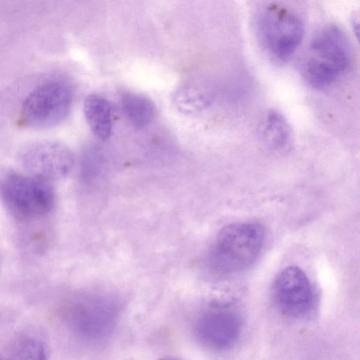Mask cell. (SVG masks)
I'll return each instance as SVG.
<instances>
[{"instance_id": "obj_1", "label": "cell", "mask_w": 360, "mask_h": 360, "mask_svg": "<svg viewBox=\"0 0 360 360\" xmlns=\"http://www.w3.org/2000/svg\"><path fill=\"white\" fill-rule=\"evenodd\" d=\"M264 240V227L257 222H238L223 227L206 257L210 270L218 275L240 272L259 256Z\"/></svg>"}, {"instance_id": "obj_2", "label": "cell", "mask_w": 360, "mask_h": 360, "mask_svg": "<svg viewBox=\"0 0 360 360\" xmlns=\"http://www.w3.org/2000/svg\"><path fill=\"white\" fill-rule=\"evenodd\" d=\"M121 304L113 295L90 290L81 294L68 307L66 321L83 343L96 347L106 342L114 333Z\"/></svg>"}, {"instance_id": "obj_3", "label": "cell", "mask_w": 360, "mask_h": 360, "mask_svg": "<svg viewBox=\"0 0 360 360\" xmlns=\"http://www.w3.org/2000/svg\"><path fill=\"white\" fill-rule=\"evenodd\" d=\"M350 44L341 28L335 25L322 27L312 38L303 67V76L314 88L330 85L348 68Z\"/></svg>"}, {"instance_id": "obj_4", "label": "cell", "mask_w": 360, "mask_h": 360, "mask_svg": "<svg viewBox=\"0 0 360 360\" xmlns=\"http://www.w3.org/2000/svg\"><path fill=\"white\" fill-rule=\"evenodd\" d=\"M6 208L18 219L28 221L49 214L55 206L56 193L49 180L11 172L0 184Z\"/></svg>"}, {"instance_id": "obj_5", "label": "cell", "mask_w": 360, "mask_h": 360, "mask_svg": "<svg viewBox=\"0 0 360 360\" xmlns=\"http://www.w3.org/2000/svg\"><path fill=\"white\" fill-rule=\"evenodd\" d=\"M72 102V90L66 82L49 81L27 96L22 106L21 122L36 129L53 127L67 117Z\"/></svg>"}, {"instance_id": "obj_6", "label": "cell", "mask_w": 360, "mask_h": 360, "mask_svg": "<svg viewBox=\"0 0 360 360\" xmlns=\"http://www.w3.org/2000/svg\"><path fill=\"white\" fill-rule=\"evenodd\" d=\"M259 27L266 49L279 60H286L293 54L304 35L301 18L292 11L276 6L265 11Z\"/></svg>"}, {"instance_id": "obj_7", "label": "cell", "mask_w": 360, "mask_h": 360, "mask_svg": "<svg viewBox=\"0 0 360 360\" xmlns=\"http://www.w3.org/2000/svg\"><path fill=\"white\" fill-rule=\"evenodd\" d=\"M22 165L32 175L46 180L66 176L74 166L72 151L56 141H39L25 147L19 155Z\"/></svg>"}, {"instance_id": "obj_8", "label": "cell", "mask_w": 360, "mask_h": 360, "mask_svg": "<svg viewBox=\"0 0 360 360\" xmlns=\"http://www.w3.org/2000/svg\"><path fill=\"white\" fill-rule=\"evenodd\" d=\"M272 294L279 309L292 317L308 314L314 302L310 281L297 266H289L279 272L273 283Z\"/></svg>"}, {"instance_id": "obj_9", "label": "cell", "mask_w": 360, "mask_h": 360, "mask_svg": "<svg viewBox=\"0 0 360 360\" xmlns=\"http://www.w3.org/2000/svg\"><path fill=\"white\" fill-rule=\"evenodd\" d=\"M243 322L234 310L223 307H212L198 318L195 332L205 346L218 350L232 347L240 339Z\"/></svg>"}, {"instance_id": "obj_10", "label": "cell", "mask_w": 360, "mask_h": 360, "mask_svg": "<svg viewBox=\"0 0 360 360\" xmlns=\"http://www.w3.org/2000/svg\"><path fill=\"white\" fill-rule=\"evenodd\" d=\"M84 114L93 134L100 140L108 139L111 134L112 121L109 102L104 97L91 94L84 102Z\"/></svg>"}, {"instance_id": "obj_11", "label": "cell", "mask_w": 360, "mask_h": 360, "mask_svg": "<svg viewBox=\"0 0 360 360\" xmlns=\"http://www.w3.org/2000/svg\"><path fill=\"white\" fill-rule=\"evenodd\" d=\"M122 111L130 123L136 128L148 125L155 115L153 102L148 97L134 92H124L121 96Z\"/></svg>"}, {"instance_id": "obj_12", "label": "cell", "mask_w": 360, "mask_h": 360, "mask_svg": "<svg viewBox=\"0 0 360 360\" xmlns=\"http://www.w3.org/2000/svg\"><path fill=\"white\" fill-rule=\"evenodd\" d=\"M261 132L264 142L274 149L282 148L290 139V129L288 122L274 110L267 112Z\"/></svg>"}, {"instance_id": "obj_13", "label": "cell", "mask_w": 360, "mask_h": 360, "mask_svg": "<svg viewBox=\"0 0 360 360\" xmlns=\"http://www.w3.org/2000/svg\"><path fill=\"white\" fill-rule=\"evenodd\" d=\"M172 103L179 111L190 114L202 109L206 104V98L200 90L184 86L175 91Z\"/></svg>"}, {"instance_id": "obj_14", "label": "cell", "mask_w": 360, "mask_h": 360, "mask_svg": "<svg viewBox=\"0 0 360 360\" xmlns=\"http://www.w3.org/2000/svg\"><path fill=\"white\" fill-rule=\"evenodd\" d=\"M17 354L21 355L22 359H46V350L44 345L39 341L33 339H27L20 342Z\"/></svg>"}]
</instances>
